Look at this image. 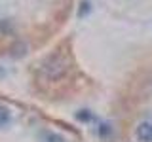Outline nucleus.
Returning a JSON list of instances; mask_svg holds the SVG:
<instances>
[{
	"instance_id": "nucleus-1",
	"label": "nucleus",
	"mask_w": 152,
	"mask_h": 142,
	"mask_svg": "<svg viewBox=\"0 0 152 142\" xmlns=\"http://www.w3.org/2000/svg\"><path fill=\"white\" fill-rule=\"evenodd\" d=\"M97 142H152V46L116 83Z\"/></svg>"
},
{
	"instance_id": "nucleus-2",
	"label": "nucleus",
	"mask_w": 152,
	"mask_h": 142,
	"mask_svg": "<svg viewBox=\"0 0 152 142\" xmlns=\"http://www.w3.org/2000/svg\"><path fill=\"white\" fill-rule=\"evenodd\" d=\"M0 142H80L72 125L0 91Z\"/></svg>"
}]
</instances>
